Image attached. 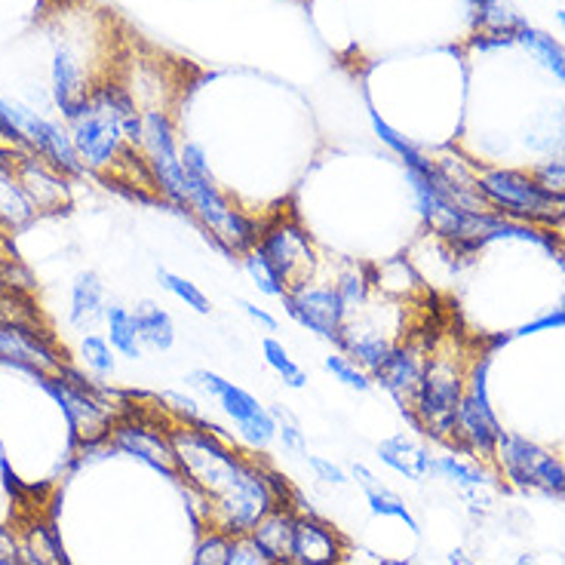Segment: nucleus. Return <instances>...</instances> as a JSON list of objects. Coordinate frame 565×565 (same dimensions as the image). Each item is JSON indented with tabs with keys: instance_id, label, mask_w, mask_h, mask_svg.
Masks as SVG:
<instances>
[{
	"instance_id": "nucleus-1",
	"label": "nucleus",
	"mask_w": 565,
	"mask_h": 565,
	"mask_svg": "<svg viewBox=\"0 0 565 565\" xmlns=\"http://www.w3.org/2000/svg\"><path fill=\"white\" fill-rule=\"evenodd\" d=\"M169 439L176 449L179 479L209 504V529L243 538L277 508L268 474L256 461L228 449L221 437L182 424Z\"/></svg>"
},
{
	"instance_id": "nucleus-2",
	"label": "nucleus",
	"mask_w": 565,
	"mask_h": 565,
	"mask_svg": "<svg viewBox=\"0 0 565 565\" xmlns=\"http://www.w3.org/2000/svg\"><path fill=\"white\" fill-rule=\"evenodd\" d=\"M464 390H467V375L458 369L455 357L449 354L427 357L412 409H406L402 415L412 421L415 431L455 449L458 402L464 397Z\"/></svg>"
},
{
	"instance_id": "nucleus-3",
	"label": "nucleus",
	"mask_w": 565,
	"mask_h": 565,
	"mask_svg": "<svg viewBox=\"0 0 565 565\" xmlns=\"http://www.w3.org/2000/svg\"><path fill=\"white\" fill-rule=\"evenodd\" d=\"M476 188L504 219L529 221V224L565 221L563 201L556 194H550L535 176L516 172V169H489L476 179Z\"/></svg>"
},
{
	"instance_id": "nucleus-4",
	"label": "nucleus",
	"mask_w": 565,
	"mask_h": 565,
	"mask_svg": "<svg viewBox=\"0 0 565 565\" xmlns=\"http://www.w3.org/2000/svg\"><path fill=\"white\" fill-rule=\"evenodd\" d=\"M184 384L201 390L203 397L219 402L221 412L237 424V434L253 449H268L277 439V419L271 415V409L258 400L256 394H249L243 384L228 382L224 375L213 372V369H191L184 375Z\"/></svg>"
},
{
	"instance_id": "nucleus-5",
	"label": "nucleus",
	"mask_w": 565,
	"mask_h": 565,
	"mask_svg": "<svg viewBox=\"0 0 565 565\" xmlns=\"http://www.w3.org/2000/svg\"><path fill=\"white\" fill-rule=\"evenodd\" d=\"M489 354H483L476 365L467 375V390L458 402V434H455V449L458 452H467V455L483 458V461H492L495 446H498V434L504 431L501 421L492 412V402H489Z\"/></svg>"
},
{
	"instance_id": "nucleus-6",
	"label": "nucleus",
	"mask_w": 565,
	"mask_h": 565,
	"mask_svg": "<svg viewBox=\"0 0 565 565\" xmlns=\"http://www.w3.org/2000/svg\"><path fill=\"white\" fill-rule=\"evenodd\" d=\"M142 151H145L147 169H151V179H154V188L160 191V197L188 216L182 147H179L176 127L166 111L151 108L142 114Z\"/></svg>"
},
{
	"instance_id": "nucleus-7",
	"label": "nucleus",
	"mask_w": 565,
	"mask_h": 565,
	"mask_svg": "<svg viewBox=\"0 0 565 565\" xmlns=\"http://www.w3.org/2000/svg\"><path fill=\"white\" fill-rule=\"evenodd\" d=\"M280 301H283V308H286L292 320L305 329L308 335L320 338V342L338 345L342 329H345L350 313H347L345 301H342V295L335 290V280L308 277V280L290 286V292Z\"/></svg>"
},
{
	"instance_id": "nucleus-8",
	"label": "nucleus",
	"mask_w": 565,
	"mask_h": 565,
	"mask_svg": "<svg viewBox=\"0 0 565 565\" xmlns=\"http://www.w3.org/2000/svg\"><path fill=\"white\" fill-rule=\"evenodd\" d=\"M256 249L274 265V271L286 280V286H295V283L313 277L317 253L310 246L308 234L292 219L280 216V219L261 224Z\"/></svg>"
},
{
	"instance_id": "nucleus-9",
	"label": "nucleus",
	"mask_w": 565,
	"mask_h": 565,
	"mask_svg": "<svg viewBox=\"0 0 565 565\" xmlns=\"http://www.w3.org/2000/svg\"><path fill=\"white\" fill-rule=\"evenodd\" d=\"M347 544L329 523L313 513H295L290 565H342Z\"/></svg>"
},
{
	"instance_id": "nucleus-10",
	"label": "nucleus",
	"mask_w": 565,
	"mask_h": 565,
	"mask_svg": "<svg viewBox=\"0 0 565 565\" xmlns=\"http://www.w3.org/2000/svg\"><path fill=\"white\" fill-rule=\"evenodd\" d=\"M335 347L372 375V372L382 369L384 360L394 354L397 342H394L375 320H365L360 313H350L345 329H342V338H338V345Z\"/></svg>"
},
{
	"instance_id": "nucleus-11",
	"label": "nucleus",
	"mask_w": 565,
	"mask_h": 565,
	"mask_svg": "<svg viewBox=\"0 0 565 565\" xmlns=\"http://www.w3.org/2000/svg\"><path fill=\"white\" fill-rule=\"evenodd\" d=\"M421 372H424V357H421L419 345H397L394 354L382 363V369L372 372V382L378 384L382 390H387L400 412L412 409V400H415V390H419Z\"/></svg>"
},
{
	"instance_id": "nucleus-12",
	"label": "nucleus",
	"mask_w": 565,
	"mask_h": 565,
	"mask_svg": "<svg viewBox=\"0 0 565 565\" xmlns=\"http://www.w3.org/2000/svg\"><path fill=\"white\" fill-rule=\"evenodd\" d=\"M114 442L127 452V455L145 461L147 467L160 471L169 479H179V464H176V449L172 439L166 434H154L142 424H124L114 431Z\"/></svg>"
},
{
	"instance_id": "nucleus-13",
	"label": "nucleus",
	"mask_w": 565,
	"mask_h": 565,
	"mask_svg": "<svg viewBox=\"0 0 565 565\" xmlns=\"http://www.w3.org/2000/svg\"><path fill=\"white\" fill-rule=\"evenodd\" d=\"M548 455V449H541L538 442L501 431L498 434V446H495V458L501 474L511 479L516 489H535V471L541 464V458Z\"/></svg>"
},
{
	"instance_id": "nucleus-14",
	"label": "nucleus",
	"mask_w": 565,
	"mask_h": 565,
	"mask_svg": "<svg viewBox=\"0 0 565 565\" xmlns=\"http://www.w3.org/2000/svg\"><path fill=\"white\" fill-rule=\"evenodd\" d=\"M350 476H354V483L363 489L365 504H369V513H372V516H382V519H400L402 526L412 531V535H419V519L412 516L409 504H406L390 486H384L382 479L372 474L365 464L354 461V464H350Z\"/></svg>"
},
{
	"instance_id": "nucleus-15",
	"label": "nucleus",
	"mask_w": 565,
	"mask_h": 565,
	"mask_svg": "<svg viewBox=\"0 0 565 565\" xmlns=\"http://www.w3.org/2000/svg\"><path fill=\"white\" fill-rule=\"evenodd\" d=\"M378 461L384 467H390L394 474L406 476L412 483H421L424 476H431L434 455L409 437V434H390L378 442Z\"/></svg>"
},
{
	"instance_id": "nucleus-16",
	"label": "nucleus",
	"mask_w": 565,
	"mask_h": 565,
	"mask_svg": "<svg viewBox=\"0 0 565 565\" xmlns=\"http://www.w3.org/2000/svg\"><path fill=\"white\" fill-rule=\"evenodd\" d=\"M292 531H295V511L274 508L256 529L249 531V538L268 556V563L283 565L290 563L292 556Z\"/></svg>"
},
{
	"instance_id": "nucleus-17",
	"label": "nucleus",
	"mask_w": 565,
	"mask_h": 565,
	"mask_svg": "<svg viewBox=\"0 0 565 565\" xmlns=\"http://www.w3.org/2000/svg\"><path fill=\"white\" fill-rule=\"evenodd\" d=\"M108 290L102 283V277L84 271V274L74 277L72 283V308H68V320L72 326L87 329L95 320H105V310H108Z\"/></svg>"
},
{
	"instance_id": "nucleus-18",
	"label": "nucleus",
	"mask_w": 565,
	"mask_h": 565,
	"mask_svg": "<svg viewBox=\"0 0 565 565\" xmlns=\"http://www.w3.org/2000/svg\"><path fill=\"white\" fill-rule=\"evenodd\" d=\"M132 317H136V326H139V338L145 350H157V354H169L176 347V320L172 313L160 305V301H151V298H142L136 308H132Z\"/></svg>"
},
{
	"instance_id": "nucleus-19",
	"label": "nucleus",
	"mask_w": 565,
	"mask_h": 565,
	"mask_svg": "<svg viewBox=\"0 0 565 565\" xmlns=\"http://www.w3.org/2000/svg\"><path fill=\"white\" fill-rule=\"evenodd\" d=\"M105 326H108L105 338L117 350V357L132 360V363L145 357V345L139 338V326H136L132 308H127V305H108V310H105Z\"/></svg>"
},
{
	"instance_id": "nucleus-20",
	"label": "nucleus",
	"mask_w": 565,
	"mask_h": 565,
	"mask_svg": "<svg viewBox=\"0 0 565 565\" xmlns=\"http://www.w3.org/2000/svg\"><path fill=\"white\" fill-rule=\"evenodd\" d=\"M261 360L283 382V387H290V390H305L308 387V369L298 363L290 354V347L283 345L280 338H274V335L261 338Z\"/></svg>"
},
{
	"instance_id": "nucleus-21",
	"label": "nucleus",
	"mask_w": 565,
	"mask_h": 565,
	"mask_svg": "<svg viewBox=\"0 0 565 565\" xmlns=\"http://www.w3.org/2000/svg\"><path fill=\"white\" fill-rule=\"evenodd\" d=\"M516 43H523L529 55H535L544 68H548L556 80H563L565 84V47L563 43H556L548 31H538V28H531L529 22L513 35Z\"/></svg>"
},
{
	"instance_id": "nucleus-22",
	"label": "nucleus",
	"mask_w": 565,
	"mask_h": 565,
	"mask_svg": "<svg viewBox=\"0 0 565 565\" xmlns=\"http://www.w3.org/2000/svg\"><path fill=\"white\" fill-rule=\"evenodd\" d=\"M240 268H243V274L249 277V283H253L261 295H268V298H283V295L290 292L286 280L277 274L274 265L261 256L256 246H253L249 253L240 256Z\"/></svg>"
},
{
	"instance_id": "nucleus-23",
	"label": "nucleus",
	"mask_w": 565,
	"mask_h": 565,
	"mask_svg": "<svg viewBox=\"0 0 565 565\" xmlns=\"http://www.w3.org/2000/svg\"><path fill=\"white\" fill-rule=\"evenodd\" d=\"M157 283H160L176 301H182L184 308H191L194 313H201V317H209V313H213V301H209V295H206L194 280H188V277L176 274V271L160 268V271H157Z\"/></svg>"
},
{
	"instance_id": "nucleus-24",
	"label": "nucleus",
	"mask_w": 565,
	"mask_h": 565,
	"mask_svg": "<svg viewBox=\"0 0 565 565\" xmlns=\"http://www.w3.org/2000/svg\"><path fill=\"white\" fill-rule=\"evenodd\" d=\"M431 474L439 476V479L455 483L461 492H467V489H483V486L489 483V474H486L479 464H467V461H461V458H455V455L434 458Z\"/></svg>"
},
{
	"instance_id": "nucleus-25",
	"label": "nucleus",
	"mask_w": 565,
	"mask_h": 565,
	"mask_svg": "<svg viewBox=\"0 0 565 565\" xmlns=\"http://www.w3.org/2000/svg\"><path fill=\"white\" fill-rule=\"evenodd\" d=\"M323 369H326L332 382H338L342 387H347V390H354V394H369V390L375 387L372 375L354 363L350 357H345L342 350H332V354H326V357H323Z\"/></svg>"
},
{
	"instance_id": "nucleus-26",
	"label": "nucleus",
	"mask_w": 565,
	"mask_h": 565,
	"mask_svg": "<svg viewBox=\"0 0 565 565\" xmlns=\"http://www.w3.org/2000/svg\"><path fill=\"white\" fill-rule=\"evenodd\" d=\"M80 357H84L87 369L95 372L99 378H111V375L117 372V350H114L108 338L99 335V332L84 335V342H80Z\"/></svg>"
},
{
	"instance_id": "nucleus-27",
	"label": "nucleus",
	"mask_w": 565,
	"mask_h": 565,
	"mask_svg": "<svg viewBox=\"0 0 565 565\" xmlns=\"http://www.w3.org/2000/svg\"><path fill=\"white\" fill-rule=\"evenodd\" d=\"M335 290L345 301L347 313H360L369 305V292H372V280L363 268H347L335 277Z\"/></svg>"
},
{
	"instance_id": "nucleus-28",
	"label": "nucleus",
	"mask_w": 565,
	"mask_h": 565,
	"mask_svg": "<svg viewBox=\"0 0 565 565\" xmlns=\"http://www.w3.org/2000/svg\"><path fill=\"white\" fill-rule=\"evenodd\" d=\"M271 409V415L277 419V439L283 442V449H290L295 455H308V439H305V431H301V424L298 419L292 415L290 409L283 406V402H274V406H268Z\"/></svg>"
},
{
	"instance_id": "nucleus-29",
	"label": "nucleus",
	"mask_w": 565,
	"mask_h": 565,
	"mask_svg": "<svg viewBox=\"0 0 565 565\" xmlns=\"http://www.w3.org/2000/svg\"><path fill=\"white\" fill-rule=\"evenodd\" d=\"M231 544H234L231 535H224L219 529H209L201 538L197 550H194L191 565H228V560H231Z\"/></svg>"
},
{
	"instance_id": "nucleus-30",
	"label": "nucleus",
	"mask_w": 565,
	"mask_h": 565,
	"mask_svg": "<svg viewBox=\"0 0 565 565\" xmlns=\"http://www.w3.org/2000/svg\"><path fill=\"white\" fill-rule=\"evenodd\" d=\"M305 461H308V467L313 471V476L320 479V483H326V486H332V489H345L347 483H350V476H347L345 467H338L335 461H329V458L323 455H305Z\"/></svg>"
},
{
	"instance_id": "nucleus-31",
	"label": "nucleus",
	"mask_w": 565,
	"mask_h": 565,
	"mask_svg": "<svg viewBox=\"0 0 565 565\" xmlns=\"http://www.w3.org/2000/svg\"><path fill=\"white\" fill-rule=\"evenodd\" d=\"M237 308L256 323L261 332H277L280 329V323H277V317L271 313V310H265V308H258V305H253V301H246V298H237Z\"/></svg>"
},
{
	"instance_id": "nucleus-32",
	"label": "nucleus",
	"mask_w": 565,
	"mask_h": 565,
	"mask_svg": "<svg viewBox=\"0 0 565 565\" xmlns=\"http://www.w3.org/2000/svg\"><path fill=\"white\" fill-rule=\"evenodd\" d=\"M544 329H565V308L553 310V313H544V317H538L535 323L519 326L516 332H513V335H535V332H544Z\"/></svg>"
},
{
	"instance_id": "nucleus-33",
	"label": "nucleus",
	"mask_w": 565,
	"mask_h": 565,
	"mask_svg": "<svg viewBox=\"0 0 565 565\" xmlns=\"http://www.w3.org/2000/svg\"><path fill=\"white\" fill-rule=\"evenodd\" d=\"M449 565H476L467 553H461V550H455V553H449Z\"/></svg>"
},
{
	"instance_id": "nucleus-34",
	"label": "nucleus",
	"mask_w": 565,
	"mask_h": 565,
	"mask_svg": "<svg viewBox=\"0 0 565 565\" xmlns=\"http://www.w3.org/2000/svg\"><path fill=\"white\" fill-rule=\"evenodd\" d=\"M516 565H541V563H538V553H523V556L516 560Z\"/></svg>"
},
{
	"instance_id": "nucleus-35",
	"label": "nucleus",
	"mask_w": 565,
	"mask_h": 565,
	"mask_svg": "<svg viewBox=\"0 0 565 565\" xmlns=\"http://www.w3.org/2000/svg\"><path fill=\"white\" fill-rule=\"evenodd\" d=\"M556 18H560V25H563V31H565V10H560V13H556Z\"/></svg>"
},
{
	"instance_id": "nucleus-36",
	"label": "nucleus",
	"mask_w": 565,
	"mask_h": 565,
	"mask_svg": "<svg viewBox=\"0 0 565 565\" xmlns=\"http://www.w3.org/2000/svg\"><path fill=\"white\" fill-rule=\"evenodd\" d=\"M560 160H563V164H565V136H563V154H560Z\"/></svg>"
},
{
	"instance_id": "nucleus-37",
	"label": "nucleus",
	"mask_w": 565,
	"mask_h": 565,
	"mask_svg": "<svg viewBox=\"0 0 565 565\" xmlns=\"http://www.w3.org/2000/svg\"><path fill=\"white\" fill-rule=\"evenodd\" d=\"M560 498H565V486H563V495H560Z\"/></svg>"
},
{
	"instance_id": "nucleus-38",
	"label": "nucleus",
	"mask_w": 565,
	"mask_h": 565,
	"mask_svg": "<svg viewBox=\"0 0 565 565\" xmlns=\"http://www.w3.org/2000/svg\"><path fill=\"white\" fill-rule=\"evenodd\" d=\"M342 565H345V563H342Z\"/></svg>"
}]
</instances>
